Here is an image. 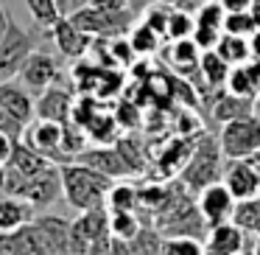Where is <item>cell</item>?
I'll list each match as a JSON object with an SVG mask.
<instances>
[{"instance_id": "obj_44", "label": "cell", "mask_w": 260, "mask_h": 255, "mask_svg": "<svg viewBox=\"0 0 260 255\" xmlns=\"http://www.w3.org/2000/svg\"><path fill=\"white\" fill-rule=\"evenodd\" d=\"M3 165H6V163H3V160H0V171H3Z\"/></svg>"}, {"instance_id": "obj_6", "label": "cell", "mask_w": 260, "mask_h": 255, "mask_svg": "<svg viewBox=\"0 0 260 255\" xmlns=\"http://www.w3.org/2000/svg\"><path fill=\"white\" fill-rule=\"evenodd\" d=\"M235 193L226 188V182H210L207 188L199 191V210H202L204 221L210 227L221 224V221H230L235 213Z\"/></svg>"}, {"instance_id": "obj_13", "label": "cell", "mask_w": 260, "mask_h": 255, "mask_svg": "<svg viewBox=\"0 0 260 255\" xmlns=\"http://www.w3.org/2000/svg\"><path fill=\"white\" fill-rule=\"evenodd\" d=\"M73 93L62 84H51L42 90L40 101H37V118L59 121V124H70L73 118Z\"/></svg>"}, {"instance_id": "obj_10", "label": "cell", "mask_w": 260, "mask_h": 255, "mask_svg": "<svg viewBox=\"0 0 260 255\" xmlns=\"http://www.w3.org/2000/svg\"><path fill=\"white\" fill-rule=\"evenodd\" d=\"M79 163H87L92 168H98L101 174L112 177V180H120V177H132L135 168L129 165V160L123 157L118 146H104V149H84L79 152Z\"/></svg>"}, {"instance_id": "obj_43", "label": "cell", "mask_w": 260, "mask_h": 255, "mask_svg": "<svg viewBox=\"0 0 260 255\" xmlns=\"http://www.w3.org/2000/svg\"><path fill=\"white\" fill-rule=\"evenodd\" d=\"M249 12H252L254 23H257V29H260V3H252V9H249Z\"/></svg>"}, {"instance_id": "obj_32", "label": "cell", "mask_w": 260, "mask_h": 255, "mask_svg": "<svg viewBox=\"0 0 260 255\" xmlns=\"http://www.w3.org/2000/svg\"><path fill=\"white\" fill-rule=\"evenodd\" d=\"M224 31L226 34H241V37H252L257 31V23H254L252 12H226L224 20Z\"/></svg>"}, {"instance_id": "obj_36", "label": "cell", "mask_w": 260, "mask_h": 255, "mask_svg": "<svg viewBox=\"0 0 260 255\" xmlns=\"http://www.w3.org/2000/svg\"><path fill=\"white\" fill-rule=\"evenodd\" d=\"M224 37V29H213V25H199L193 29V42H196L202 51H213L218 45V40Z\"/></svg>"}, {"instance_id": "obj_17", "label": "cell", "mask_w": 260, "mask_h": 255, "mask_svg": "<svg viewBox=\"0 0 260 255\" xmlns=\"http://www.w3.org/2000/svg\"><path fill=\"white\" fill-rule=\"evenodd\" d=\"M34 202L23 196H12V193H3L0 196V230H17V227L34 221Z\"/></svg>"}, {"instance_id": "obj_21", "label": "cell", "mask_w": 260, "mask_h": 255, "mask_svg": "<svg viewBox=\"0 0 260 255\" xmlns=\"http://www.w3.org/2000/svg\"><path fill=\"white\" fill-rule=\"evenodd\" d=\"M12 165H17L20 171H25L28 177L40 174V171H45L48 165H51V157L48 154H42L40 149H34L31 143H14V152H12V160H9Z\"/></svg>"}, {"instance_id": "obj_41", "label": "cell", "mask_w": 260, "mask_h": 255, "mask_svg": "<svg viewBox=\"0 0 260 255\" xmlns=\"http://www.w3.org/2000/svg\"><path fill=\"white\" fill-rule=\"evenodd\" d=\"M9 23H12V12H9L6 0H0V40H3V34L9 31Z\"/></svg>"}, {"instance_id": "obj_3", "label": "cell", "mask_w": 260, "mask_h": 255, "mask_svg": "<svg viewBox=\"0 0 260 255\" xmlns=\"http://www.w3.org/2000/svg\"><path fill=\"white\" fill-rule=\"evenodd\" d=\"M73 252H112V227L104 208L81 210L73 221Z\"/></svg>"}, {"instance_id": "obj_23", "label": "cell", "mask_w": 260, "mask_h": 255, "mask_svg": "<svg viewBox=\"0 0 260 255\" xmlns=\"http://www.w3.org/2000/svg\"><path fill=\"white\" fill-rule=\"evenodd\" d=\"M215 51L221 53V56L226 59V62L235 68V65H243L252 59V42H249V37H241V34H226L218 40V45H215Z\"/></svg>"}, {"instance_id": "obj_24", "label": "cell", "mask_w": 260, "mask_h": 255, "mask_svg": "<svg viewBox=\"0 0 260 255\" xmlns=\"http://www.w3.org/2000/svg\"><path fill=\"white\" fill-rule=\"evenodd\" d=\"M129 40H132V45H135L137 56H148V53L159 51V42H162L165 37L159 34L157 29H151L146 20H143V23H137L135 29L129 31Z\"/></svg>"}, {"instance_id": "obj_20", "label": "cell", "mask_w": 260, "mask_h": 255, "mask_svg": "<svg viewBox=\"0 0 260 255\" xmlns=\"http://www.w3.org/2000/svg\"><path fill=\"white\" fill-rule=\"evenodd\" d=\"M0 104L12 115H17L23 124H31V118L37 112V104H31V96L12 81H0Z\"/></svg>"}, {"instance_id": "obj_40", "label": "cell", "mask_w": 260, "mask_h": 255, "mask_svg": "<svg viewBox=\"0 0 260 255\" xmlns=\"http://www.w3.org/2000/svg\"><path fill=\"white\" fill-rule=\"evenodd\" d=\"M252 3L254 0H221L226 12H246V9H252Z\"/></svg>"}, {"instance_id": "obj_1", "label": "cell", "mask_w": 260, "mask_h": 255, "mask_svg": "<svg viewBox=\"0 0 260 255\" xmlns=\"http://www.w3.org/2000/svg\"><path fill=\"white\" fill-rule=\"evenodd\" d=\"M62 182H64V199L76 210L90 208H107V196L112 191V177L101 174L98 168L87 163H62Z\"/></svg>"}, {"instance_id": "obj_12", "label": "cell", "mask_w": 260, "mask_h": 255, "mask_svg": "<svg viewBox=\"0 0 260 255\" xmlns=\"http://www.w3.org/2000/svg\"><path fill=\"white\" fill-rule=\"evenodd\" d=\"M20 79H23V84L31 87V90H45V87H51L59 81V65L51 53L34 51L25 59L23 70H20Z\"/></svg>"}, {"instance_id": "obj_26", "label": "cell", "mask_w": 260, "mask_h": 255, "mask_svg": "<svg viewBox=\"0 0 260 255\" xmlns=\"http://www.w3.org/2000/svg\"><path fill=\"white\" fill-rule=\"evenodd\" d=\"M196 29V14L185 12V9L171 6V17H168V31H165V40H187L193 37Z\"/></svg>"}, {"instance_id": "obj_9", "label": "cell", "mask_w": 260, "mask_h": 255, "mask_svg": "<svg viewBox=\"0 0 260 255\" xmlns=\"http://www.w3.org/2000/svg\"><path fill=\"white\" fill-rule=\"evenodd\" d=\"M0 252L12 255H48L45 238H42L40 227L34 221L17 227V230H0Z\"/></svg>"}, {"instance_id": "obj_14", "label": "cell", "mask_w": 260, "mask_h": 255, "mask_svg": "<svg viewBox=\"0 0 260 255\" xmlns=\"http://www.w3.org/2000/svg\"><path fill=\"white\" fill-rule=\"evenodd\" d=\"M34 224L40 227L42 238H45L48 252H73V221L62 219V216L42 213L34 216Z\"/></svg>"}, {"instance_id": "obj_37", "label": "cell", "mask_w": 260, "mask_h": 255, "mask_svg": "<svg viewBox=\"0 0 260 255\" xmlns=\"http://www.w3.org/2000/svg\"><path fill=\"white\" fill-rule=\"evenodd\" d=\"M25 129H28V124H23L17 115H12L6 107H3V104H0V132H6L9 137L20 140V137L25 135Z\"/></svg>"}, {"instance_id": "obj_42", "label": "cell", "mask_w": 260, "mask_h": 255, "mask_svg": "<svg viewBox=\"0 0 260 255\" xmlns=\"http://www.w3.org/2000/svg\"><path fill=\"white\" fill-rule=\"evenodd\" d=\"M249 42H252V59H260V29L249 37Z\"/></svg>"}, {"instance_id": "obj_45", "label": "cell", "mask_w": 260, "mask_h": 255, "mask_svg": "<svg viewBox=\"0 0 260 255\" xmlns=\"http://www.w3.org/2000/svg\"><path fill=\"white\" fill-rule=\"evenodd\" d=\"M254 3H260V0H254Z\"/></svg>"}, {"instance_id": "obj_39", "label": "cell", "mask_w": 260, "mask_h": 255, "mask_svg": "<svg viewBox=\"0 0 260 255\" xmlns=\"http://www.w3.org/2000/svg\"><path fill=\"white\" fill-rule=\"evenodd\" d=\"M87 3H90V0H59V12L62 14H73V12H79L81 6H87Z\"/></svg>"}, {"instance_id": "obj_18", "label": "cell", "mask_w": 260, "mask_h": 255, "mask_svg": "<svg viewBox=\"0 0 260 255\" xmlns=\"http://www.w3.org/2000/svg\"><path fill=\"white\" fill-rule=\"evenodd\" d=\"M254 112V98L246 96H235V93H215L213 98V118L218 124H226V121H235L243 118V115H252Z\"/></svg>"}, {"instance_id": "obj_22", "label": "cell", "mask_w": 260, "mask_h": 255, "mask_svg": "<svg viewBox=\"0 0 260 255\" xmlns=\"http://www.w3.org/2000/svg\"><path fill=\"white\" fill-rule=\"evenodd\" d=\"M199 68H202L204 81H207L210 90H213V87H224V84H226L232 65L213 48V51H202V62H199Z\"/></svg>"}, {"instance_id": "obj_11", "label": "cell", "mask_w": 260, "mask_h": 255, "mask_svg": "<svg viewBox=\"0 0 260 255\" xmlns=\"http://www.w3.org/2000/svg\"><path fill=\"white\" fill-rule=\"evenodd\" d=\"M59 196H64V182H62V165H48L45 171L31 177L28 185V202H34V208H48Z\"/></svg>"}, {"instance_id": "obj_29", "label": "cell", "mask_w": 260, "mask_h": 255, "mask_svg": "<svg viewBox=\"0 0 260 255\" xmlns=\"http://www.w3.org/2000/svg\"><path fill=\"white\" fill-rule=\"evenodd\" d=\"M140 199L143 196H140V191H137L135 185L118 182V185H112V191H109V196H107V208L109 210H135Z\"/></svg>"}, {"instance_id": "obj_15", "label": "cell", "mask_w": 260, "mask_h": 255, "mask_svg": "<svg viewBox=\"0 0 260 255\" xmlns=\"http://www.w3.org/2000/svg\"><path fill=\"white\" fill-rule=\"evenodd\" d=\"M224 182L235 199H249V196H257L260 191V171L257 165H252L249 160H232L230 165L224 168Z\"/></svg>"}, {"instance_id": "obj_28", "label": "cell", "mask_w": 260, "mask_h": 255, "mask_svg": "<svg viewBox=\"0 0 260 255\" xmlns=\"http://www.w3.org/2000/svg\"><path fill=\"white\" fill-rule=\"evenodd\" d=\"M25 9H28V14L34 17V23L40 25V29H51V25L62 17L59 0H25Z\"/></svg>"}, {"instance_id": "obj_35", "label": "cell", "mask_w": 260, "mask_h": 255, "mask_svg": "<svg viewBox=\"0 0 260 255\" xmlns=\"http://www.w3.org/2000/svg\"><path fill=\"white\" fill-rule=\"evenodd\" d=\"M129 249L132 252H162V238L154 230H140L129 241Z\"/></svg>"}, {"instance_id": "obj_25", "label": "cell", "mask_w": 260, "mask_h": 255, "mask_svg": "<svg viewBox=\"0 0 260 255\" xmlns=\"http://www.w3.org/2000/svg\"><path fill=\"white\" fill-rule=\"evenodd\" d=\"M232 221H235V224H241L243 230H249V233H254V236H257V233H260V196L241 199V202L235 205Z\"/></svg>"}, {"instance_id": "obj_8", "label": "cell", "mask_w": 260, "mask_h": 255, "mask_svg": "<svg viewBox=\"0 0 260 255\" xmlns=\"http://www.w3.org/2000/svg\"><path fill=\"white\" fill-rule=\"evenodd\" d=\"M62 140H64V124H59V121L40 118L37 124H28V129H25V143H31V146L40 149L48 157H56L62 163H68V157L62 152Z\"/></svg>"}, {"instance_id": "obj_2", "label": "cell", "mask_w": 260, "mask_h": 255, "mask_svg": "<svg viewBox=\"0 0 260 255\" xmlns=\"http://www.w3.org/2000/svg\"><path fill=\"white\" fill-rule=\"evenodd\" d=\"M221 140L215 137H202L193 149V154L187 157L185 171H182V180L187 188L193 191H202L210 182H218V177H224L221 171Z\"/></svg>"}, {"instance_id": "obj_38", "label": "cell", "mask_w": 260, "mask_h": 255, "mask_svg": "<svg viewBox=\"0 0 260 255\" xmlns=\"http://www.w3.org/2000/svg\"><path fill=\"white\" fill-rule=\"evenodd\" d=\"M14 137H9L6 132H0V160H3V163H9V160H12V152H14Z\"/></svg>"}, {"instance_id": "obj_27", "label": "cell", "mask_w": 260, "mask_h": 255, "mask_svg": "<svg viewBox=\"0 0 260 255\" xmlns=\"http://www.w3.org/2000/svg\"><path fill=\"white\" fill-rule=\"evenodd\" d=\"M109 227H112V236L126 238V241H132V238L143 230V224H140L135 210H112V213H109Z\"/></svg>"}, {"instance_id": "obj_34", "label": "cell", "mask_w": 260, "mask_h": 255, "mask_svg": "<svg viewBox=\"0 0 260 255\" xmlns=\"http://www.w3.org/2000/svg\"><path fill=\"white\" fill-rule=\"evenodd\" d=\"M109 48H112V56H115V65L118 68H132L135 65V45H132V40H123V37H109Z\"/></svg>"}, {"instance_id": "obj_31", "label": "cell", "mask_w": 260, "mask_h": 255, "mask_svg": "<svg viewBox=\"0 0 260 255\" xmlns=\"http://www.w3.org/2000/svg\"><path fill=\"white\" fill-rule=\"evenodd\" d=\"M115 124H118V118H109V115H98V109L90 115V118L81 124V129L87 132V135L92 137V140L98 143H109L115 135Z\"/></svg>"}, {"instance_id": "obj_33", "label": "cell", "mask_w": 260, "mask_h": 255, "mask_svg": "<svg viewBox=\"0 0 260 255\" xmlns=\"http://www.w3.org/2000/svg\"><path fill=\"white\" fill-rule=\"evenodd\" d=\"M226 20V9L221 6V0H207L202 9L196 12V23L199 25H213V29H224Z\"/></svg>"}, {"instance_id": "obj_30", "label": "cell", "mask_w": 260, "mask_h": 255, "mask_svg": "<svg viewBox=\"0 0 260 255\" xmlns=\"http://www.w3.org/2000/svg\"><path fill=\"white\" fill-rule=\"evenodd\" d=\"M204 249L207 247L199 241V236H187V233L162 238V252H168V255H202Z\"/></svg>"}, {"instance_id": "obj_19", "label": "cell", "mask_w": 260, "mask_h": 255, "mask_svg": "<svg viewBox=\"0 0 260 255\" xmlns=\"http://www.w3.org/2000/svg\"><path fill=\"white\" fill-rule=\"evenodd\" d=\"M199 62H202V48L193 42V37L187 40H171V48H168V65L179 73H196L199 70Z\"/></svg>"}, {"instance_id": "obj_4", "label": "cell", "mask_w": 260, "mask_h": 255, "mask_svg": "<svg viewBox=\"0 0 260 255\" xmlns=\"http://www.w3.org/2000/svg\"><path fill=\"white\" fill-rule=\"evenodd\" d=\"M221 152L230 160H249L260 152V115H243V118L226 121L221 126Z\"/></svg>"}, {"instance_id": "obj_16", "label": "cell", "mask_w": 260, "mask_h": 255, "mask_svg": "<svg viewBox=\"0 0 260 255\" xmlns=\"http://www.w3.org/2000/svg\"><path fill=\"white\" fill-rule=\"evenodd\" d=\"M207 252L215 255H235L246 249V230L235 221H221V224L210 227V236L204 241Z\"/></svg>"}, {"instance_id": "obj_5", "label": "cell", "mask_w": 260, "mask_h": 255, "mask_svg": "<svg viewBox=\"0 0 260 255\" xmlns=\"http://www.w3.org/2000/svg\"><path fill=\"white\" fill-rule=\"evenodd\" d=\"M34 51H37V37L28 34L12 14L9 31L0 40V81H12L14 76H20L25 59Z\"/></svg>"}, {"instance_id": "obj_7", "label": "cell", "mask_w": 260, "mask_h": 255, "mask_svg": "<svg viewBox=\"0 0 260 255\" xmlns=\"http://www.w3.org/2000/svg\"><path fill=\"white\" fill-rule=\"evenodd\" d=\"M48 34L53 37L56 48L62 51V56H68V59H81L87 53V48L92 45V34L81 31L68 14H62V17L48 29Z\"/></svg>"}]
</instances>
